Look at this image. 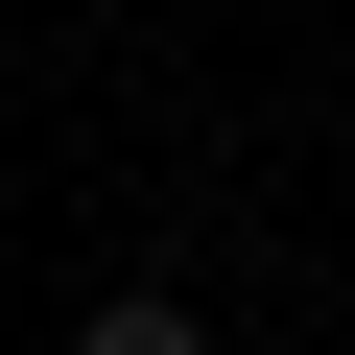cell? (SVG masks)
Here are the masks:
<instances>
[{
	"instance_id": "1",
	"label": "cell",
	"mask_w": 355,
	"mask_h": 355,
	"mask_svg": "<svg viewBox=\"0 0 355 355\" xmlns=\"http://www.w3.org/2000/svg\"><path fill=\"white\" fill-rule=\"evenodd\" d=\"M71 355H214V308H190V284H95V308H71Z\"/></svg>"
}]
</instances>
